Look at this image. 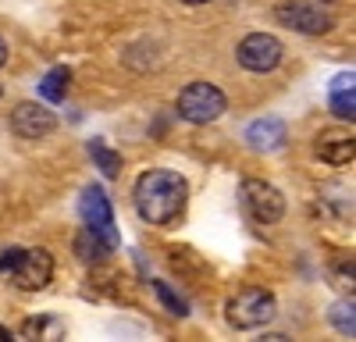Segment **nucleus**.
I'll return each mask as SVG.
<instances>
[{
  "instance_id": "obj_4",
  "label": "nucleus",
  "mask_w": 356,
  "mask_h": 342,
  "mask_svg": "<svg viewBox=\"0 0 356 342\" xmlns=\"http://www.w3.org/2000/svg\"><path fill=\"white\" fill-rule=\"evenodd\" d=\"M275 296L267 289H243L235 300H228V321L235 328H264L275 318Z\"/></svg>"
},
{
  "instance_id": "obj_11",
  "label": "nucleus",
  "mask_w": 356,
  "mask_h": 342,
  "mask_svg": "<svg viewBox=\"0 0 356 342\" xmlns=\"http://www.w3.org/2000/svg\"><path fill=\"white\" fill-rule=\"evenodd\" d=\"M246 139H250V147H257V150H275V147H282V139H285V125L278 118L253 122L246 129Z\"/></svg>"
},
{
  "instance_id": "obj_5",
  "label": "nucleus",
  "mask_w": 356,
  "mask_h": 342,
  "mask_svg": "<svg viewBox=\"0 0 356 342\" xmlns=\"http://www.w3.org/2000/svg\"><path fill=\"white\" fill-rule=\"evenodd\" d=\"M278 22L289 25V28H300V33L307 36H321L332 28V11H324L321 4H314V0H285V4H278Z\"/></svg>"
},
{
  "instance_id": "obj_8",
  "label": "nucleus",
  "mask_w": 356,
  "mask_h": 342,
  "mask_svg": "<svg viewBox=\"0 0 356 342\" xmlns=\"http://www.w3.org/2000/svg\"><path fill=\"white\" fill-rule=\"evenodd\" d=\"M79 211H82V221H86L89 232H97L107 246L118 243V236H114V214H111V204H107L104 189L89 186V189L82 193V207H79Z\"/></svg>"
},
{
  "instance_id": "obj_18",
  "label": "nucleus",
  "mask_w": 356,
  "mask_h": 342,
  "mask_svg": "<svg viewBox=\"0 0 356 342\" xmlns=\"http://www.w3.org/2000/svg\"><path fill=\"white\" fill-rule=\"evenodd\" d=\"M182 4H207V0H182Z\"/></svg>"
},
{
  "instance_id": "obj_2",
  "label": "nucleus",
  "mask_w": 356,
  "mask_h": 342,
  "mask_svg": "<svg viewBox=\"0 0 356 342\" xmlns=\"http://www.w3.org/2000/svg\"><path fill=\"white\" fill-rule=\"evenodd\" d=\"M178 114L193 125H207V122H218L225 114V93L211 82H193L178 93Z\"/></svg>"
},
{
  "instance_id": "obj_7",
  "label": "nucleus",
  "mask_w": 356,
  "mask_h": 342,
  "mask_svg": "<svg viewBox=\"0 0 356 342\" xmlns=\"http://www.w3.org/2000/svg\"><path fill=\"white\" fill-rule=\"evenodd\" d=\"M282 54H285V50H282V43H278L271 33H253V36H246V40L239 43V65H243L246 72L264 75V72L278 68Z\"/></svg>"
},
{
  "instance_id": "obj_10",
  "label": "nucleus",
  "mask_w": 356,
  "mask_h": 342,
  "mask_svg": "<svg viewBox=\"0 0 356 342\" xmlns=\"http://www.w3.org/2000/svg\"><path fill=\"white\" fill-rule=\"evenodd\" d=\"M317 157L328 161V164H335V168L353 164V157H356L353 132H349V129H324V132L317 136Z\"/></svg>"
},
{
  "instance_id": "obj_17",
  "label": "nucleus",
  "mask_w": 356,
  "mask_h": 342,
  "mask_svg": "<svg viewBox=\"0 0 356 342\" xmlns=\"http://www.w3.org/2000/svg\"><path fill=\"white\" fill-rule=\"evenodd\" d=\"M4 65H8V43L0 40V68H4Z\"/></svg>"
},
{
  "instance_id": "obj_14",
  "label": "nucleus",
  "mask_w": 356,
  "mask_h": 342,
  "mask_svg": "<svg viewBox=\"0 0 356 342\" xmlns=\"http://www.w3.org/2000/svg\"><path fill=\"white\" fill-rule=\"evenodd\" d=\"M104 250H111V246L97 232H89V228H86L82 239H79V256H82V261H97V256H104Z\"/></svg>"
},
{
  "instance_id": "obj_9",
  "label": "nucleus",
  "mask_w": 356,
  "mask_h": 342,
  "mask_svg": "<svg viewBox=\"0 0 356 342\" xmlns=\"http://www.w3.org/2000/svg\"><path fill=\"white\" fill-rule=\"evenodd\" d=\"M11 129L22 139H47L57 129L54 111H47L43 104H18L11 111Z\"/></svg>"
},
{
  "instance_id": "obj_1",
  "label": "nucleus",
  "mask_w": 356,
  "mask_h": 342,
  "mask_svg": "<svg viewBox=\"0 0 356 342\" xmlns=\"http://www.w3.org/2000/svg\"><path fill=\"white\" fill-rule=\"evenodd\" d=\"M189 200V182L178 175V171H146L136 182V211L143 221L150 225H171L182 218Z\"/></svg>"
},
{
  "instance_id": "obj_15",
  "label": "nucleus",
  "mask_w": 356,
  "mask_h": 342,
  "mask_svg": "<svg viewBox=\"0 0 356 342\" xmlns=\"http://www.w3.org/2000/svg\"><path fill=\"white\" fill-rule=\"evenodd\" d=\"M332 111L339 114V118H349L353 122V114H356V100H353V86L346 90V86H339L335 97H332Z\"/></svg>"
},
{
  "instance_id": "obj_6",
  "label": "nucleus",
  "mask_w": 356,
  "mask_h": 342,
  "mask_svg": "<svg viewBox=\"0 0 356 342\" xmlns=\"http://www.w3.org/2000/svg\"><path fill=\"white\" fill-rule=\"evenodd\" d=\"M8 275L15 278L18 289L36 293V289H43V285L50 282V275H54V256H50L47 250H22L18 261H15V268H11Z\"/></svg>"
},
{
  "instance_id": "obj_3",
  "label": "nucleus",
  "mask_w": 356,
  "mask_h": 342,
  "mask_svg": "<svg viewBox=\"0 0 356 342\" xmlns=\"http://www.w3.org/2000/svg\"><path fill=\"white\" fill-rule=\"evenodd\" d=\"M243 200V211L257 221V225H275L285 214V196L271 186V182H260V179H246L239 189Z\"/></svg>"
},
{
  "instance_id": "obj_16",
  "label": "nucleus",
  "mask_w": 356,
  "mask_h": 342,
  "mask_svg": "<svg viewBox=\"0 0 356 342\" xmlns=\"http://www.w3.org/2000/svg\"><path fill=\"white\" fill-rule=\"evenodd\" d=\"M154 289H157V293H161V300H164V303L171 307V314H186V303H182V300H178V296H175V293L168 289V285H164V282H157V285H154Z\"/></svg>"
},
{
  "instance_id": "obj_12",
  "label": "nucleus",
  "mask_w": 356,
  "mask_h": 342,
  "mask_svg": "<svg viewBox=\"0 0 356 342\" xmlns=\"http://www.w3.org/2000/svg\"><path fill=\"white\" fill-rule=\"evenodd\" d=\"M68 79H72V72L68 68H54L47 79H43V86H40V93L47 97V100H65V93H68Z\"/></svg>"
},
{
  "instance_id": "obj_13",
  "label": "nucleus",
  "mask_w": 356,
  "mask_h": 342,
  "mask_svg": "<svg viewBox=\"0 0 356 342\" xmlns=\"http://www.w3.org/2000/svg\"><path fill=\"white\" fill-rule=\"evenodd\" d=\"M89 154H93V157L100 161V168H104V175H107V179H114V175H118V168H122V157H118L114 150H107L100 139L89 142Z\"/></svg>"
}]
</instances>
